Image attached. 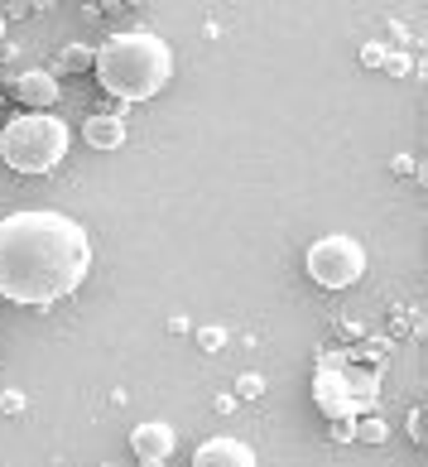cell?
Returning a JSON list of instances; mask_svg holds the SVG:
<instances>
[{
    "label": "cell",
    "instance_id": "cell-1",
    "mask_svg": "<svg viewBox=\"0 0 428 467\" xmlns=\"http://www.w3.org/2000/svg\"><path fill=\"white\" fill-rule=\"evenodd\" d=\"M92 270V236L82 222L29 207L0 217V299L48 308L67 299Z\"/></svg>",
    "mask_w": 428,
    "mask_h": 467
},
{
    "label": "cell",
    "instance_id": "cell-2",
    "mask_svg": "<svg viewBox=\"0 0 428 467\" xmlns=\"http://www.w3.org/2000/svg\"><path fill=\"white\" fill-rule=\"evenodd\" d=\"M92 67H97V82L116 101H149L174 78V48L149 29H126L97 48Z\"/></svg>",
    "mask_w": 428,
    "mask_h": 467
},
{
    "label": "cell",
    "instance_id": "cell-3",
    "mask_svg": "<svg viewBox=\"0 0 428 467\" xmlns=\"http://www.w3.org/2000/svg\"><path fill=\"white\" fill-rule=\"evenodd\" d=\"M67 135L63 116L54 111H20L10 120H0V160H5L15 174H48L67 160Z\"/></svg>",
    "mask_w": 428,
    "mask_h": 467
},
{
    "label": "cell",
    "instance_id": "cell-4",
    "mask_svg": "<svg viewBox=\"0 0 428 467\" xmlns=\"http://www.w3.org/2000/svg\"><path fill=\"white\" fill-rule=\"evenodd\" d=\"M313 400L328 420H362L375 414L381 400V376L362 367H341V371H318L313 376Z\"/></svg>",
    "mask_w": 428,
    "mask_h": 467
},
{
    "label": "cell",
    "instance_id": "cell-5",
    "mask_svg": "<svg viewBox=\"0 0 428 467\" xmlns=\"http://www.w3.org/2000/svg\"><path fill=\"white\" fill-rule=\"evenodd\" d=\"M303 265H308V275H313L322 289H352L366 275V246L356 236L332 232V236H318L313 246H308Z\"/></svg>",
    "mask_w": 428,
    "mask_h": 467
},
{
    "label": "cell",
    "instance_id": "cell-6",
    "mask_svg": "<svg viewBox=\"0 0 428 467\" xmlns=\"http://www.w3.org/2000/svg\"><path fill=\"white\" fill-rule=\"evenodd\" d=\"M10 97L25 101V107H34V111H48L58 101V78L48 73V67H29V73H20L10 82Z\"/></svg>",
    "mask_w": 428,
    "mask_h": 467
},
{
    "label": "cell",
    "instance_id": "cell-7",
    "mask_svg": "<svg viewBox=\"0 0 428 467\" xmlns=\"http://www.w3.org/2000/svg\"><path fill=\"white\" fill-rule=\"evenodd\" d=\"M193 467H255V448L241 439H208L193 453Z\"/></svg>",
    "mask_w": 428,
    "mask_h": 467
},
{
    "label": "cell",
    "instance_id": "cell-8",
    "mask_svg": "<svg viewBox=\"0 0 428 467\" xmlns=\"http://www.w3.org/2000/svg\"><path fill=\"white\" fill-rule=\"evenodd\" d=\"M174 443H178V434L168 424H135V434H130V448L140 453V462H164L168 453H174Z\"/></svg>",
    "mask_w": 428,
    "mask_h": 467
},
{
    "label": "cell",
    "instance_id": "cell-9",
    "mask_svg": "<svg viewBox=\"0 0 428 467\" xmlns=\"http://www.w3.org/2000/svg\"><path fill=\"white\" fill-rule=\"evenodd\" d=\"M82 140L92 150H121L126 145V120L121 116H87L82 120Z\"/></svg>",
    "mask_w": 428,
    "mask_h": 467
},
{
    "label": "cell",
    "instance_id": "cell-10",
    "mask_svg": "<svg viewBox=\"0 0 428 467\" xmlns=\"http://www.w3.org/2000/svg\"><path fill=\"white\" fill-rule=\"evenodd\" d=\"M356 439H362V443H385L390 424L381 420V414H362V420H356Z\"/></svg>",
    "mask_w": 428,
    "mask_h": 467
},
{
    "label": "cell",
    "instance_id": "cell-11",
    "mask_svg": "<svg viewBox=\"0 0 428 467\" xmlns=\"http://www.w3.org/2000/svg\"><path fill=\"white\" fill-rule=\"evenodd\" d=\"M92 58H97V48H87V44H67V54H63V73H87Z\"/></svg>",
    "mask_w": 428,
    "mask_h": 467
},
{
    "label": "cell",
    "instance_id": "cell-12",
    "mask_svg": "<svg viewBox=\"0 0 428 467\" xmlns=\"http://www.w3.org/2000/svg\"><path fill=\"white\" fill-rule=\"evenodd\" d=\"M332 429H328V439L332 443H352L356 439V420H328Z\"/></svg>",
    "mask_w": 428,
    "mask_h": 467
},
{
    "label": "cell",
    "instance_id": "cell-13",
    "mask_svg": "<svg viewBox=\"0 0 428 467\" xmlns=\"http://www.w3.org/2000/svg\"><path fill=\"white\" fill-rule=\"evenodd\" d=\"M236 390H241V400H260V395H265V380H260V376H241V380H236Z\"/></svg>",
    "mask_w": 428,
    "mask_h": 467
},
{
    "label": "cell",
    "instance_id": "cell-14",
    "mask_svg": "<svg viewBox=\"0 0 428 467\" xmlns=\"http://www.w3.org/2000/svg\"><path fill=\"white\" fill-rule=\"evenodd\" d=\"M198 342H202V352H217L221 342H227V333H221V327H198Z\"/></svg>",
    "mask_w": 428,
    "mask_h": 467
},
{
    "label": "cell",
    "instance_id": "cell-15",
    "mask_svg": "<svg viewBox=\"0 0 428 467\" xmlns=\"http://www.w3.org/2000/svg\"><path fill=\"white\" fill-rule=\"evenodd\" d=\"M423 424H428V414H423V405H419L414 414H409V439H414L419 448H423V439H428V434H423Z\"/></svg>",
    "mask_w": 428,
    "mask_h": 467
},
{
    "label": "cell",
    "instance_id": "cell-16",
    "mask_svg": "<svg viewBox=\"0 0 428 467\" xmlns=\"http://www.w3.org/2000/svg\"><path fill=\"white\" fill-rule=\"evenodd\" d=\"M362 63H366V67H385V48H381V44H366V48H362Z\"/></svg>",
    "mask_w": 428,
    "mask_h": 467
},
{
    "label": "cell",
    "instance_id": "cell-17",
    "mask_svg": "<svg viewBox=\"0 0 428 467\" xmlns=\"http://www.w3.org/2000/svg\"><path fill=\"white\" fill-rule=\"evenodd\" d=\"M385 67H390V73H400V78H404V73H409V58H404V54H385Z\"/></svg>",
    "mask_w": 428,
    "mask_h": 467
},
{
    "label": "cell",
    "instance_id": "cell-18",
    "mask_svg": "<svg viewBox=\"0 0 428 467\" xmlns=\"http://www.w3.org/2000/svg\"><path fill=\"white\" fill-rule=\"evenodd\" d=\"M0 410H5V414H20V410H25V400H20V395H15V390H10L5 400H0Z\"/></svg>",
    "mask_w": 428,
    "mask_h": 467
},
{
    "label": "cell",
    "instance_id": "cell-19",
    "mask_svg": "<svg viewBox=\"0 0 428 467\" xmlns=\"http://www.w3.org/2000/svg\"><path fill=\"white\" fill-rule=\"evenodd\" d=\"M390 169H395V174H414V160H409V154H395V164H390Z\"/></svg>",
    "mask_w": 428,
    "mask_h": 467
},
{
    "label": "cell",
    "instance_id": "cell-20",
    "mask_svg": "<svg viewBox=\"0 0 428 467\" xmlns=\"http://www.w3.org/2000/svg\"><path fill=\"white\" fill-rule=\"evenodd\" d=\"M0 44H5V15H0Z\"/></svg>",
    "mask_w": 428,
    "mask_h": 467
},
{
    "label": "cell",
    "instance_id": "cell-21",
    "mask_svg": "<svg viewBox=\"0 0 428 467\" xmlns=\"http://www.w3.org/2000/svg\"><path fill=\"white\" fill-rule=\"evenodd\" d=\"M140 467H168V462H140Z\"/></svg>",
    "mask_w": 428,
    "mask_h": 467
},
{
    "label": "cell",
    "instance_id": "cell-22",
    "mask_svg": "<svg viewBox=\"0 0 428 467\" xmlns=\"http://www.w3.org/2000/svg\"><path fill=\"white\" fill-rule=\"evenodd\" d=\"M101 467H116V462H101Z\"/></svg>",
    "mask_w": 428,
    "mask_h": 467
}]
</instances>
